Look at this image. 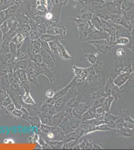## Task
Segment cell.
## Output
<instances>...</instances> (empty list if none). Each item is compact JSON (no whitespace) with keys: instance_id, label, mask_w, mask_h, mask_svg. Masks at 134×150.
I'll return each instance as SVG.
<instances>
[{"instance_id":"6da1fadb","label":"cell","mask_w":134,"mask_h":150,"mask_svg":"<svg viewBox=\"0 0 134 150\" xmlns=\"http://www.w3.org/2000/svg\"><path fill=\"white\" fill-rule=\"evenodd\" d=\"M28 65L31 66L35 71L37 73L39 76L43 75L48 78L50 83H54L56 81L54 70L51 69L43 62L41 63H36L28 59Z\"/></svg>"},{"instance_id":"7a4b0ae2","label":"cell","mask_w":134,"mask_h":150,"mask_svg":"<svg viewBox=\"0 0 134 150\" xmlns=\"http://www.w3.org/2000/svg\"><path fill=\"white\" fill-rule=\"evenodd\" d=\"M29 82L34 86H38L39 85V75L31 66H28L26 70Z\"/></svg>"},{"instance_id":"3957f363","label":"cell","mask_w":134,"mask_h":150,"mask_svg":"<svg viewBox=\"0 0 134 150\" xmlns=\"http://www.w3.org/2000/svg\"><path fill=\"white\" fill-rule=\"evenodd\" d=\"M41 55L42 59V61L44 64L49 66L51 69L54 70L55 68V60L52 58V57L49 54L47 53L44 50H42V51L39 53Z\"/></svg>"},{"instance_id":"277c9868","label":"cell","mask_w":134,"mask_h":150,"mask_svg":"<svg viewBox=\"0 0 134 150\" xmlns=\"http://www.w3.org/2000/svg\"><path fill=\"white\" fill-rule=\"evenodd\" d=\"M22 118L28 121L32 126L39 128L41 127L42 123L40 118L38 116H32L24 114L23 116L22 117Z\"/></svg>"},{"instance_id":"5b68a950","label":"cell","mask_w":134,"mask_h":150,"mask_svg":"<svg viewBox=\"0 0 134 150\" xmlns=\"http://www.w3.org/2000/svg\"><path fill=\"white\" fill-rule=\"evenodd\" d=\"M42 50V43L40 39L35 41H30V53L32 54H38Z\"/></svg>"},{"instance_id":"8992f818","label":"cell","mask_w":134,"mask_h":150,"mask_svg":"<svg viewBox=\"0 0 134 150\" xmlns=\"http://www.w3.org/2000/svg\"><path fill=\"white\" fill-rule=\"evenodd\" d=\"M58 54L63 60H73L71 55L69 54L65 47L60 43V41H58Z\"/></svg>"},{"instance_id":"52a82bcc","label":"cell","mask_w":134,"mask_h":150,"mask_svg":"<svg viewBox=\"0 0 134 150\" xmlns=\"http://www.w3.org/2000/svg\"><path fill=\"white\" fill-rule=\"evenodd\" d=\"M11 40L9 39H3L2 44L0 46V52L5 55H9L11 50Z\"/></svg>"},{"instance_id":"ba28073f","label":"cell","mask_w":134,"mask_h":150,"mask_svg":"<svg viewBox=\"0 0 134 150\" xmlns=\"http://www.w3.org/2000/svg\"><path fill=\"white\" fill-rule=\"evenodd\" d=\"M26 38V35L21 33H18L13 38L12 40H11V42H12L16 45L19 50L22 46Z\"/></svg>"},{"instance_id":"9c48e42d","label":"cell","mask_w":134,"mask_h":150,"mask_svg":"<svg viewBox=\"0 0 134 150\" xmlns=\"http://www.w3.org/2000/svg\"><path fill=\"white\" fill-rule=\"evenodd\" d=\"M28 59L19 60L18 61L15 62L14 67V70H13L14 72L19 70H26L28 66Z\"/></svg>"},{"instance_id":"30bf717a","label":"cell","mask_w":134,"mask_h":150,"mask_svg":"<svg viewBox=\"0 0 134 150\" xmlns=\"http://www.w3.org/2000/svg\"><path fill=\"white\" fill-rule=\"evenodd\" d=\"M62 39L61 36L59 35H52L48 34H44L41 35L40 40L42 42L49 43L53 41H60Z\"/></svg>"},{"instance_id":"8fae6325","label":"cell","mask_w":134,"mask_h":150,"mask_svg":"<svg viewBox=\"0 0 134 150\" xmlns=\"http://www.w3.org/2000/svg\"><path fill=\"white\" fill-rule=\"evenodd\" d=\"M64 113H57L52 117V119L51 126H58L63 121V119L65 116Z\"/></svg>"},{"instance_id":"7c38bea8","label":"cell","mask_w":134,"mask_h":150,"mask_svg":"<svg viewBox=\"0 0 134 150\" xmlns=\"http://www.w3.org/2000/svg\"><path fill=\"white\" fill-rule=\"evenodd\" d=\"M19 8V5H13L8 7L7 9H6L5 15L6 20L13 16L16 12H18Z\"/></svg>"},{"instance_id":"4fadbf2b","label":"cell","mask_w":134,"mask_h":150,"mask_svg":"<svg viewBox=\"0 0 134 150\" xmlns=\"http://www.w3.org/2000/svg\"><path fill=\"white\" fill-rule=\"evenodd\" d=\"M22 100L23 103L27 105H34L36 104L35 101H34L32 96L30 94V92H24V93L22 96Z\"/></svg>"},{"instance_id":"5bb4252c","label":"cell","mask_w":134,"mask_h":150,"mask_svg":"<svg viewBox=\"0 0 134 150\" xmlns=\"http://www.w3.org/2000/svg\"><path fill=\"white\" fill-rule=\"evenodd\" d=\"M14 76L18 78L21 81L23 82L28 81V78H27V75L26 70H19L14 72Z\"/></svg>"},{"instance_id":"9a60e30c","label":"cell","mask_w":134,"mask_h":150,"mask_svg":"<svg viewBox=\"0 0 134 150\" xmlns=\"http://www.w3.org/2000/svg\"><path fill=\"white\" fill-rule=\"evenodd\" d=\"M48 145H49L51 148L53 149H59L62 148L64 144V142L63 141H58V140H54V141H50L47 142Z\"/></svg>"},{"instance_id":"2e32d148","label":"cell","mask_w":134,"mask_h":150,"mask_svg":"<svg viewBox=\"0 0 134 150\" xmlns=\"http://www.w3.org/2000/svg\"><path fill=\"white\" fill-rule=\"evenodd\" d=\"M63 30L57 27H50L47 29L46 34L52 35H61L63 34Z\"/></svg>"},{"instance_id":"e0dca14e","label":"cell","mask_w":134,"mask_h":150,"mask_svg":"<svg viewBox=\"0 0 134 150\" xmlns=\"http://www.w3.org/2000/svg\"><path fill=\"white\" fill-rule=\"evenodd\" d=\"M70 89L69 86L66 87L65 88H64L63 89L61 90L58 91V92H57L56 93H55V96L54 97V98L55 99L56 101L60 100V99H62V98L65 95V94L67 93V92H68V91Z\"/></svg>"},{"instance_id":"ac0fdd59","label":"cell","mask_w":134,"mask_h":150,"mask_svg":"<svg viewBox=\"0 0 134 150\" xmlns=\"http://www.w3.org/2000/svg\"><path fill=\"white\" fill-rule=\"evenodd\" d=\"M32 30L29 24H24L21 26H20L18 29V33H21L25 35H28L31 30Z\"/></svg>"},{"instance_id":"d6986e66","label":"cell","mask_w":134,"mask_h":150,"mask_svg":"<svg viewBox=\"0 0 134 150\" xmlns=\"http://www.w3.org/2000/svg\"><path fill=\"white\" fill-rule=\"evenodd\" d=\"M28 35L30 41H35L40 39L41 35L38 30H31Z\"/></svg>"},{"instance_id":"ffe728a7","label":"cell","mask_w":134,"mask_h":150,"mask_svg":"<svg viewBox=\"0 0 134 150\" xmlns=\"http://www.w3.org/2000/svg\"><path fill=\"white\" fill-rule=\"evenodd\" d=\"M41 43H42V50H44L48 54H49L52 57L54 60H55V57L53 55V53L52 52L51 49L48 43L46 42H42V41H41Z\"/></svg>"},{"instance_id":"44dd1931","label":"cell","mask_w":134,"mask_h":150,"mask_svg":"<svg viewBox=\"0 0 134 150\" xmlns=\"http://www.w3.org/2000/svg\"><path fill=\"white\" fill-rule=\"evenodd\" d=\"M29 59L31 61H33L34 62H36V63H41L43 62L42 57L40 54H29Z\"/></svg>"},{"instance_id":"7402d4cb","label":"cell","mask_w":134,"mask_h":150,"mask_svg":"<svg viewBox=\"0 0 134 150\" xmlns=\"http://www.w3.org/2000/svg\"><path fill=\"white\" fill-rule=\"evenodd\" d=\"M58 41H51L48 43L53 54H58Z\"/></svg>"},{"instance_id":"603a6c76","label":"cell","mask_w":134,"mask_h":150,"mask_svg":"<svg viewBox=\"0 0 134 150\" xmlns=\"http://www.w3.org/2000/svg\"><path fill=\"white\" fill-rule=\"evenodd\" d=\"M133 5V4L130 0H124L122 3V8L124 11H128Z\"/></svg>"},{"instance_id":"cb8c5ba5","label":"cell","mask_w":134,"mask_h":150,"mask_svg":"<svg viewBox=\"0 0 134 150\" xmlns=\"http://www.w3.org/2000/svg\"><path fill=\"white\" fill-rule=\"evenodd\" d=\"M11 115L15 117V118H21L24 115V113L21 110L16 108L11 113Z\"/></svg>"},{"instance_id":"d4e9b609","label":"cell","mask_w":134,"mask_h":150,"mask_svg":"<svg viewBox=\"0 0 134 150\" xmlns=\"http://www.w3.org/2000/svg\"><path fill=\"white\" fill-rule=\"evenodd\" d=\"M47 29L48 28L46 27V25L43 23V24H42L40 25H38L37 30L39 31V33H40V34L42 35V34H46Z\"/></svg>"},{"instance_id":"484cf974","label":"cell","mask_w":134,"mask_h":150,"mask_svg":"<svg viewBox=\"0 0 134 150\" xmlns=\"http://www.w3.org/2000/svg\"><path fill=\"white\" fill-rule=\"evenodd\" d=\"M12 102V99H11L10 96L8 94L7 97L5 99H4L3 101H2V106H1V108L3 107H5V108H6L10 104H11V103Z\"/></svg>"},{"instance_id":"4316f807","label":"cell","mask_w":134,"mask_h":150,"mask_svg":"<svg viewBox=\"0 0 134 150\" xmlns=\"http://www.w3.org/2000/svg\"><path fill=\"white\" fill-rule=\"evenodd\" d=\"M0 28L3 34L7 33L9 31V27L8 26L7 22L6 20L2 25H0Z\"/></svg>"},{"instance_id":"83f0119b","label":"cell","mask_w":134,"mask_h":150,"mask_svg":"<svg viewBox=\"0 0 134 150\" xmlns=\"http://www.w3.org/2000/svg\"><path fill=\"white\" fill-rule=\"evenodd\" d=\"M15 109H16V107H15L14 103L13 102L11 103V104H10L6 108L5 112H8L7 114H11V113H12Z\"/></svg>"},{"instance_id":"f1b7e54d","label":"cell","mask_w":134,"mask_h":150,"mask_svg":"<svg viewBox=\"0 0 134 150\" xmlns=\"http://www.w3.org/2000/svg\"><path fill=\"white\" fill-rule=\"evenodd\" d=\"M129 42V39L126 37L119 38V39L117 40V44L119 45L127 44Z\"/></svg>"},{"instance_id":"f546056e","label":"cell","mask_w":134,"mask_h":150,"mask_svg":"<svg viewBox=\"0 0 134 150\" xmlns=\"http://www.w3.org/2000/svg\"><path fill=\"white\" fill-rule=\"evenodd\" d=\"M39 139H40V136L37 134L35 133V134L30 137L29 139V141L30 142V143H35V142H38Z\"/></svg>"},{"instance_id":"4dcf8cb0","label":"cell","mask_w":134,"mask_h":150,"mask_svg":"<svg viewBox=\"0 0 134 150\" xmlns=\"http://www.w3.org/2000/svg\"><path fill=\"white\" fill-rule=\"evenodd\" d=\"M8 95V93L7 91L3 89H0V101H3L7 97Z\"/></svg>"},{"instance_id":"1f68e13d","label":"cell","mask_w":134,"mask_h":150,"mask_svg":"<svg viewBox=\"0 0 134 150\" xmlns=\"http://www.w3.org/2000/svg\"><path fill=\"white\" fill-rule=\"evenodd\" d=\"M28 24L30 25V27L32 30H37L38 25L37 23L36 22L35 20H33L29 19Z\"/></svg>"},{"instance_id":"d6a6232c","label":"cell","mask_w":134,"mask_h":150,"mask_svg":"<svg viewBox=\"0 0 134 150\" xmlns=\"http://www.w3.org/2000/svg\"><path fill=\"white\" fill-rule=\"evenodd\" d=\"M34 20L35 21L36 23H37L38 25H40V24H43V23H44V18L42 16L37 15L35 17Z\"/></svg>"},{"instance_id":"836d02e7","label":"cell","mask_w":134,"mask_h":150,"mask_svg":"<svg viewBox=\"0 0 134 150\" xmlns=\"http://www.w3.org/2000/svg\"><path fill=\"white\" fill-rule=\"evenodd\" d=\"M6 20V17L5 10H4L0 12V25H2Z\"/></svg>"},{"instance_id":"e575fe53","label":"cell","mask_w":134,"mask_h":150,"mask_svg":"<svg viewBox=\"0 0 134 150\" xmlns=\"http://www.w3.org/2000/svg\"><path fill=\"white\" fill-rule=\"evenodd\" d=\"M55 94V93L53 90L49 89L47 91H46L45 96H46V98H52L54 97Z\"/></svg>"},{"instance_id":"d590c367","label":"cell","mask_w":134,"mask_h":150,"mask_svg":"<svg viewBox=\"0 0 134 150\" xmlns=\"http://www.w3.org/2000/svg\"><path fill=\"white\" fill-rule=\"evenodd\" d=\"M76 142L74 141H71L68 143H66V144H64L63 146L62 147L63 149H71L73 148V146L75 145V144Z\"/></svg>"},{"instance_id":"8d00e7d4","label":"cell","mask_w":134,"mask_h":150,"mask_svg":"<svg viewBox=\"0 0 134 150\" xmlns=\"http://www.w3.org/2000/svg\"><path fill=\"white\" fill-rule=\"evenodd\" d=\"M36 9L38 11H39V12L42 13L46 12L47 10L46 7H45L44 6L42 5L37 6Z\"/></svg>"},{"instance_id":"74e56055","label":"cell","mask_w":134,"mask_h":150,"mask_svg":"<svg viewBox=\"0 0 134 150\" xmlns=\"http://www.w3.org/2000/svg\"><path fill=\"white\" fill-rule=\"evenodd\" d=\"M87 56H88L87 59H88L89 61L91 63L93 64L94 63H95V62L96 57H95V56H94V55H91V54H88Z\"/></svg>"},{"instance_id":"f35d334b","label":"cell","mask_w":134,"mask_h":150,"mask_svg":"<svg viewBox=\"0 0 134 150\" xmlns=\"http://www.w3.org/2000/svg\"><path fill=\"white\" fill-rule=\"evenodd\" d=\"M45 18L47 21H51L53 18V14L51 12L47 13L45 16Z\"/></svg>"},{"instance_id":"ab89813d","label":"cell","mask_w":134,"mask_h":150,"mask_svg":"<svg viewBox=\"0 0 134 150\" xmlns=\"http://www.w3.org/2000/svg\"><path fill=\"white\" fill-rule=\"evenodd\" d=\"M40 3L42 5L44 6L45 7H46L47 9L48 7V2L47 0H40Z\"/></svg>"},{"instance_id":"60d3db41","label":"cell","mask_w":134,"mask_h":150,"mask_svg":"<svg viewBox=\"0 0 134 150\" xmlns=\"http://www.w3.org/2000/svg\"><path fill=\"white\" fill-rule=\"evenodd\" d=\"M125 53V51L123 49H119L117 50V55L119 56H121L122 55H123Z\"/></svg>"},{"instance_id":"b9f144b4","label":"cell","mask_w":134,"mask_h":150,"mask_svg":"<svg viewBox=\"0 0 134 150\" xmlns=\"http://www.w3.org/2000/svg\"><path fill=\"white\" fill-rule=\"evenodd\" d=\"M3 35L4 34L2 33V31L0 28V46L2 44V42L3 41Z\"/></svg>"},{"instance_id":"7bdbcfd3","label":"cell","mask_w":134,"mask_h":150,"mask_svg":"<svg viewBox=\"0 0 134 150\" xmlns=\"http://www.w3.org/2000/svg\"><path fill=\"white\" fill-rule=\"evenodd\" d=\"M85 16H84V17L85 18L86 20H89L92 17V15L89 14H86L84 15Z\"/></svg>"},{"instance_id":"ee69618b","label":"cell","mask_w":134,"mask_h":150,"mask_svg":"<svg viewBox=\"0 0 134 150\" xmlns=\"http://www.w3.org/2000/svg\"><path fill=\"white\" fill-rule=\"evenodd\" d=\"M35 149H42V147L39 143H38L35 147Z\"/></svg>"},{"instance_id":"f6af8a7d","label":"cell","mask_w":134,"mask_h":150,"mask_svg":"<svg viewBox=\"0 0 134 150\" xmlns=\"http://www.w3.org/2000/svg\"><path fill=\"white\" fill-rule=\"evenodd\" d=\"M4 2H5L4 0H0V6L3 5L4 4Z\"/></svg>"},{"instance_id":"bcb514c9","label":"cell","mask_w":134,"mask_h":150,"mask_svg":"<svg viewBox=\"0 0 134 150\" xmlns=\"http://www.w3.org/2000/svg\"><path fill=\"white\" fill-rule=\"evenodd\" d=\"M5 1H10V0H4Z\"/></svg>"},{"instance_id":"7dc6e473","label":"cell","mask_w":134,"mask_h":150,"mask_svg":"<svg viewBox=\"0 0 134 150\" xmlns=\"http://www.w3.org/2000/svg\"><path fill=\"white\" fill-rule=\"evenodd\" d=\"M130 1H134V0H130Z\"/></svg>"},{"instance_id":"c3c4849f","label":"cell","mask_w":134,"mask_h":150,"mask_svg":"<svg viewBox=\"0 0 134 150\" xmlns=\"http://www.w3.org/2000/svg\"></svg>"}]
</instances>
